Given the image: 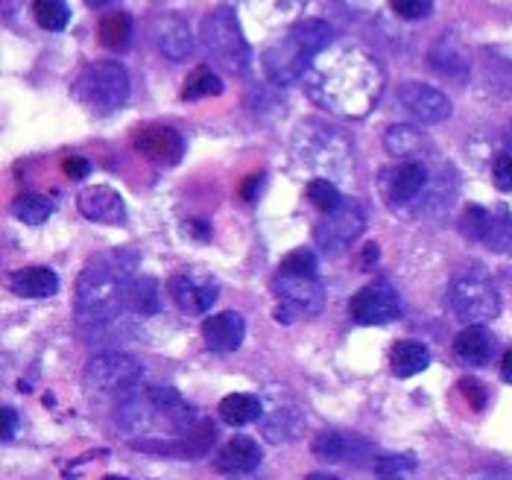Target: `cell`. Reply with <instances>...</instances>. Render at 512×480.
<instances>
[{
	"label": "cell",
	"mask_w": 512,
	"mask_h": 480,
	"mask_svg": "<svg viewBox=\"0 0 512 480\" xmlns=\"http://www.w3.org/2000/svg\"><path fill=\"white\" fill-rule=\"evenodd\" d=\"M384 68L360 44H331L305 74V91L316 106L340 118H366L384 94Z\"/></svg>",
	"instance_id": "cell-1"
},
{
	"label": "cell",
	"mask_w": 512,
	"mask_h": 480,
	"mask_svg": "<svg viewBox=\"0 0 512 480\" xmlns=\"http://www.w3.org/2000/svg\"><path fill=\"white\" fill-rule=\"evenodd\" d=\"M135 270H138V255L126 249H112L91 258L77 279L79 325H106L118 320V314L129 302Z\"/></svg>",
	"instance_id": "cell-2"
},
{
	"label": "cell",
	"mask_w": 512,
	"mask_h": 480,
	"mask_svg": "<svg viewBox=\"0 0 512 480\" xmlns=\"http://www.w3.org/2000/svg\"><path fill=\"white\" fill-rule=\"evenodd\" d=\"M197 422V410L170 387L132 393L118 407V425L138 440H179Z\"/></svg>",
	"instance_id": "cell-3"
},
{
	"label": "cell",
	"mask_w": 512,
	"mask_h": 480,
	"mask_svg": "<svg viewBox=\"0 0 512 480\" xmlns=\"http://www.w3.org/2000/svg\"><path fill=\"white\" fill-rule=\"evenodd\" d=\"M331 27L325 21H296L284 36L264 50V74L276 85H290L308 74L314 59L331 47Z\"/></svg>",
	"instance_id": "cell-4"
},
{
	"label": "cell",
	"mask_w": 512,
	"mask_h": 480,
	"mask_svg": "<svg viewBox=\"0 0 512 480\" xmlns=\"http://www.w3.org/2000/svg\"><path fill=\"white\" fill-rule=\"evenodd\" d=\"M202 44L211 53V59L229 71V74H246L252 65V47L240 30L235 9L220 6L202 21Z\"/></svg>",
	"instance_id": "cell-5"
},
{
	"label": "cell",
	"mask_w": 512,
	"mask_h": 480,
	"mask_svg": "<svg viewBox=\"0 0 512 480\" xmlns=\"http://www.w3.org/2000/svg\"><path fill=\"white\" fill-rule=\"evenodd\" d=\"M74 97L94 115H112L129 97V74L118 62H94L74 82Z\"/></svg>",
	"instance_id": "cell-6"
},
{
	"label": "cell",
	"mask_w": 512,
	"mask_h": 480,
	"mask_svg": "<svg viewBox=\"0 0 512 480\" xmlns=\"http://www.w3.org/2000/svg\"><path fill=\"white\" fill-rule=\"evenodd\" d=\"M451 311L469 325H486L501 314V296L483 270H460L448 287Z\"/></svg>",
	"instance_id": "cell-7"
},
{
	"label": "cell",
	"mask_w": 512,
	"mask_h": 480,
	"mask_svg": "<svg viewBox=\"0 0 512 480\" xmlns=\"http://www.w3.org/2000/svg\"><path fill=\"white\" fill-rule=\"evenodd\" d=\"M293 153L296 161L314 167V170H346L352 167V147L349 138L340 135V129L322 126L308 120L296 135H293Z\"/></svg>",
	"instance_id": "cell-8"
},
{
	"label": "cell",
	"mask_w": 512,
	"mask_h": 480,
	"mask_svg": "<svg viewBox=\"0 0 512 480\" xmlns=\"http://www.w3.org/2000/svg\"><path fill=\"white\" fill-rule=\"evenodd\" d=\"M141 363L132 355L123 352H106L97 358L88 360L82 381L94 396H106V399H126L138 390L141 381Z\"/></svg>",
	"instance_id": "cell-9"
},
{
	"label": "cell",
	"mask_w": 512,
	"mask_h": 480,
	"mask_svg": "<svg viewBox=\"0 0 512 480\" xmlns=\"http://www.w3.org/2000/svg\"><path fill=\"white\" fill-rule=\"evenodd\" d=\"M278 293L276 320L290 325L302 317H316L325 305V287L319 284L316 276H284L278 273L273 281Z\"/></svg>",
	"instance_id": "cell-10"
},
{
	"label": "cell",
	"mask_w": 512,
	"mask_h": 480,
	"mask_svg": "<svg viewBox=\"0 0 512 480\" xmlns=\"http://www.w3.org/2000/svg\"><path fill=\"white\" fill-rule=\"evenodd\" d=\"M363 226H366L363 208H360L355 200H346L337 211L325 214V217L316 223L314 238L325 252H340V249H346L352 240L360 238Z\"/></svg>",
	"instance_id": "cell-11"
},
{
	"label": "cell",
	"mask_w": 512,
	"mask_h": 480,
	"mask_svg": "<svg viewBox=\"0 0 512 480\" xmlns=\"http://www.w3.org/2000/svg\"><path fill=\"white\" fill-rule=\"evenodd\" d=\"M352 317L360 325H390L401 317V299L390 284H369L355 293Z\"/></svg>",
	"instance_id": "cell-12"
},
{
	"label": "cell",
	"mask_w": 512,
	"mask_h": 480,
	"mask_svg": "<svg viewBox=\"0 0 512 480\" xmlns=\"http://www.w3.org/2000/svg\"><path fill=\"white\" fill-rule=\"evenodd\" d=\"M398 100L419 123H442V120L451 118V100L434 85L404 82L398 88Z\"/></svg>",
	"instance_id": "cell-13"
},
{
	"label": "cell",
	"mask_w": 512,
	"mask_h": 480,
	"mask_svg": "<svg viewBox=\"0 0 512 480\" xmlns=\"http://www.w3.org/2000/svg\"><path fill=\"white\" fill-rule=\"evenodd\" d=\"M428 185H431V176H428V167L422 159L401 161L393 170L384 173V194H387V200L398 202V205L416 202L428 191Z\"/></svg>",
	"instance_id": "cell-14"
},
{
	"label": "cell",
	"mask_w": 512,
	"mask_h": 480,
	"mask_svg": "<svg viewBox=\"0 0 512 480\" xmlns=\"http://www.w3.org/2000/svg\"><path fill=\"white\" fill-rule=\"evenodd\" d=\"M167 293L173 296V302L179 305V311L199 317L205 314L214 302H217V284L208 276H188V273H176L167 281Z\"/></svg>",
	"instance_id": "cell-15"
},
{
	"label": "cell",
	"mask_w": 512,
	"mask_h": 480,
	"mask_svg": "<svg viewBox=\"0 0 512 480\" xmlns=\"http://www.w3.org/2000/svg\"><path fill=\"white\" fill-rule=\"evenodd\" d=\"M79 214L91 223H106V226H118L126 220V205L115 188L109 185H91L77 197Z\"/></svg>",
	"instance_id": "cell-16"
},
{
	"label": "cell",
	"mask_w": 512,
	"mask_h": 480,
	"mask_svg": "<svg viewBox=\"0 0 512 480\" xmlns=\"http://www.w3.org/2000/svg\"><path fill=\"white\" fill-rule=\"evenodd\" d=\"M135 150L144 156V159L156 161V164H176L185 153V144H182V135L170 126H144L138 135H135Z\"/></svg>",
	"instance_id": "cell-17"
},
{
	"label": "cell",
	"mask_w": 512,
	"mask_h": 480,
	"mask_svg": "<svg viewBox=\"0 0 512 480\" xmlns=\"http://www.w3.org/2000/svg\"><path fill=\"white\" fill-rule=\"evenodd\" d=\"M246 334V322L235 311H223L217 317L202 322V340L214 355H232L240 349Z\"/></svg>",
	"instance_id": "cell-18"
},
{
	"label": "cell",
	"mask_w": 512,
	"mask_h": 480,
	"mask_svg": "<svg viewBox=\"0 0 512 480\" xmlns=\"http://www.w3.org/2000/svg\"><path fill=\"white\" fill-rule=\"evenodd\" d=\"M258 463H261V445L252 437H235L217 451L214 469L223 475L240 478V475H252L258 469Z\"/></svg>",
	"instance_id": "cell-19"
},
{
	"label": "cell",
	"mask_w": 512,
	"mask_h": 480,
	"mask_svg": "<svg viewBox=\"0 0 512 480\" xmlns=\"http://www.w3.org/2000/svg\"><path fill=\"white\" fill-rule=\"evenodd\" d=\"M305 431V416L296 404H276L261 416V434L276 445L293 442Z\"/></svg>",
	"instance_id": "cell-20"
},
{
	"label": "cell",
	"mask_w": 512,
	"mask_h": 480,
	"mask_svg": "<svg viewBox=\"0 0 512 480\" xmlns=\"http://www.w3.org/2000/svg\"><path fill=\"white\" fill-rule=\"evenodd\" d=\"M454 355L466 366H486L495 355V337L486 325H469L454 337Z\"/></svg>",
	"instance_id": "cell-21"
},
{
	"label": "cell",
	"mask_w": 512,
	"mask_h": 480,
	"mask_svg": "<svg viewBox=\"0 0 512 480\" xmlns=\"http://www.w3.org/2000/svg\"><path fill=\"white\" fill-rule=\"evenodd\" d=\"M156 44L158 50H161L167 59H173V62L185 59V56L194 50V39H191L188 24H185L182 18H176V15H164V18L158 21Z\"/></svg>",
	"instance_id": "cell-22"
},
{
	"label": "cell",
	"mask_w": 512,
	"mask_h": 480,
	"mask_svg": "<svg viewBox=\"0 0 512 480\" xmlns=\"http://www.w3.org/2000/svg\"><path fill=\"white\" fill-rule=\"evenodd\" d=\"M366 451V442H360L352 434H337V431H325L314 440V454L325 463H346L357 460Z\"/></svg>",
	"instance_id": "cell-23"
},
{
	"label": "cell",
	"mask_w": 512,
	"mask_h": 480,
	"mask_svg": "<svg viewBox=\"0 0 512 480\" xmlns=\"http://www.w3.org/2000/svg\"><path fill=\"white\" fill-rule=\"evenodd\" d=\"M12 290L24 299H50L59 290V279L47 267H24L12 276Z\"/></svg>",
	"instance_id": "cell-24"
},
{
	"label": "cell",
	"mask_w": 512,
	"mask_h": 480,
	"mask_svg": "<svg viewBox=\"0 0 512 480\" xmlns=\"http://www.w3.org/2000/svg\"><path fill=\"white\" fill-rule=\"evenodd\" d=\"M390 366L395 378H413L431 366V352L416 340H398L390 355Z\"/></svg>",
	"instance_id": "cell-25"
},
{
	"label": "cell",
	"mask_w": 512,
	"mask_h": 480,
	"mask_svg": "<svg viewBox=\"0 0 512 480\" xmlns=\"http://www.w3.org/2000/svg\"><path fill=\"white\" fill-rule=\"evenodd\" d=\"M308 0H246V6L252 9V15L267 24V27H284L293 24Z\"/></svg>",
	"instance_id": "cell-26"
},
{
	"label": "cell",
	"mask_w": 512,
	"mask_h": 480,
	"mask_svg": "<svg viewBox=\"0 0 512 480\" xmlns=\"http://www.w3.org/2000/svg\"><path fill=\"white\" fill-rule=\"evenodd\" d=\"M220 416L223 422L243 428V425H252V422H261L264 416V404L258 396H249V393H232L220 401Z\"/></svg>",
	"instance_id": "cell-27"
},
{
	"label": "cell",
	"mask_w": 512,
	"mask_h": 480,
	"mask_svg": "<svg viewBox=\"0 0 512 480\" xmlns=\"http://www.w3.org/2000/svg\"><path fill=\"white\" fill-rule=\"evenodd\" d=\"M384 144L393 156H401V159H416V156H425L428 150V138L416 126H390L384 135Z\"/></svg>",
	"instance_id": "cell-28"
},
{
	"label": "cell",
	"mask_w": 512,
	"mask_h": 480,
	"mask_svg": "<svg viewBox=\"0 0 512 480\" xmlns=\"http://www.w3.org/2000/svg\"><path fill=\"white\" fill-rule=\"evenodd\" d=\"M431 68H434L436 74H442V77H448V80H466V74H469V65H466V56L451 44V39L439 41L434 50H431Z\"/></svg>",
	"instance_id": "cell-29"
},
{
	"label": "cell",
	"mask_w": 512,
	"mask_h": 480,
	"mask_svg": "<svg viewBox=\"0 0 512 480\" xmlns=\"http://www.w3.org/2000/svg\"><path fill=\"white\" fill-rule=\"evenodd\" d=\"M97 39L109 50H123L132 39V18L126 12H109L100 24H97Z\"/></svg>",
	"instance_id": "cell-30"
},
{
	"label": "cell",
	"mask_w": 512,
	"mask_h": 480,
	"mask_svg": "<svg viewBox=\"0 0 512 480\" xmlns=\"http://www.w3.org/2000/svg\"><path fill=\"white\" fill-rule=\"evenodd\" d=\"M33 18L41 30L62 33L71 24V6L68 0H33Z\"/></svg>",
	"instance_id": "cell-31"
},
{
	"label": "cell",
	"mask_w": 512,
	"mask_h": 480,
	"mask_svg": "<svg viewBox=\"0 0 512 480\" xmlns=\"http://www.w3.org/2000/svg\"><path fill=\"white\" fill-rule=\"evenodd\" d=\"M217 94H223V80L208 65H197L182 88V100H205V97H217Z\"/></svg>",
	"instance_id": "cell-32"
},
{
	"label": "cell",
	"mask_w": 512,
	"mask_h": 480,
	"mask_svg": "<svg viewBox=\"0 0 512 480\" xmlns=\"http://www.w3.org/2000/svg\"><path fill=\"white\" fill-rule=\"evenodd\" d=\"M135 314L153 317L161 311V296H158V284L153 279H135L129 287V302H126Z\"/></svg>",
	"instance_id": "cell-33"
},
{
	"label": "cell",
	"mask_w": 512,
	"mask_h": 480,
	"mask_svg": "<svg viewBox=\"0 0 512 480\" xmlns=\"http://www.w3.org/2000/svg\"><path fill=\"white\" fill-rule=\"evenodd\" d=\"M12 214L21 223H27V226H41L53 214V202L47 200V197H41V194H24L12 205Z\"/></svg>",
	"instance_id": "cell-34"
},
{
	"label": "cell",
	"mask_w": 512,
	"mask_h": 480,
	"mask_svg": "<svg viewBox=\"0 0 512 480\" xmlns=\"http://www.w3.org/2000/svg\"><path fill=\"white\" fill-rule=\"evenodd\" d=\"M308 202H314L322 214H331V211H337L346 200H343V194L337 191V185L331 179H322L319 176L314 182H308Z\"/></svg>",
	"instance_id": "cell-35"
},
{
	"label": "cell",
	"mask_w": 512,
	"mask_h": 480,
	"mask_svg": "<svg viewBox=\"0 0 512 480\" xmlns=\"http://www.w3.org/2000/svg\"><path fill=\"white\" fill-rule=\"evenodd\" d=\"M492 229V214L483 205H466L460 217V232L469 240H486Z\"/></svg>",
	"instance_id": "cell-36"
},
{
	"label": "cell",
	"mask_w": 512,
	"mask_h": 480,
	"mask_svg": "<svg viewBox=\"0 0 512 480\" xmlns=\"http://www.w3.org/2000/svg\"><path fill=\"white\" fill-rule=\"evenodd\" d=\"M483 243H489L495 252H504V249H510L512 243V217L507 208H498L495 214H492V229H489V235Z\"/></svg>",
	"instance_id": "cell-37"
},
{
	"label": "cell",
	"mask_w": 512,
	"mask_h": 480,
	"mask_svg": "<svg viewBox=\"0 0 512 480\" xmlns=\"http://www.w3.org/2000/svg\"><path fill=\"white\" fill-rule=\"evenodd\" d=\"M278 273H284V276H316V255L311 249H293L290 255H284Z\"/></svg>",
	"instance_id": "cell-38"
},
{
	"label": "cell",
	"mask_w": 512,
	"mask_h": 480,
	"mask_svg": "<svg viewBox=\"0 0 512 480\" xmlns=\"http://www.w3.org/2000/svg\"><path fill=\"white\" fill-rule=\"evenodd\" d=\"M413 469H416V460L410 454H404V457H381L375 463V475L381 480H407Z\"/></svg>",
	"instance_id": "cell-39"
},
{
	"label": "cell",
	"mask_w": 512,
	"mask_h": 480,
	"mask_svg": "<svg viewBox=\"0 0 512 480\" xmlns=\"http://www.w3.org/2000/svg\"><path fill=\"white\" fill-rule=\"evenodd\" d=\"M390 6L404 21H422L434 12V0H390Z\"/></svg>",
	"instance_id": "cell-40"
},
{
	"label": "cell",
	"mask_w": 512,
	"mask_h": 480,
	"mask_svg": "<svg viewBox=\"0 0 512 480\" xmlns=\"http://www.w3.org/2000/svg\"><path fill=\"white\" fill-rule=\"evenodd\" d=\"M492 179H495L498 191H510L512 194V156L510 153H504V156H498V159H495V164H492Z\"/></svg>",
	"instance_id": "cell-41"
},
{
	"label": "cell",
	"mask_w": 512,
	"mask_h": 480,
	"mask_svg": "<svg viewBox=\"0 0 512 480\" xmlns=\"http://www.w3.org/2000/svg\"><path fill=\"white\" fill-rule=\"evenodd\" d=\"M460 393H463V399L469 401L474 410H483V407H486V390H483L474 378L460 381Z\"/></svg>",
	"instance_id": "cell-42"
},
{
	"label": "cell",
	"mask_w": 512,
	"mask_h": 480,
	"mask_svg": "<svg viewBox=\"0 0 512 480\" xmlns=\"http://www.w3.org/2000/svg\"><path fill=\"white\" fill-rule=\"evenodd\" d=\"M261 188H264V173H255V176H246L243 185H240V197L246 202H255L261 197Z\"/></svg>",
	"instance_id": "cell-43"
},
{
	"label": "cell",
	"mask_w": 512,
	"mask_h": 480,
	"mask_svg": "<svg viewBox=\"0 0 512 480\" xmlns=\"http://www.w3.org/2000/svg\"><path fill=\"white\" fill-rule=\"evenodd\" d=\"M62 170H65L68 179H85L88 170H91V164L85 159H79V156H68V159L62 161Z\"/></svg>",
	"instance_id": "cell-44"
},
{
	"label": "cell",
	"mask_w": 512,
	"mask_h": 480,
	"mask_svg": "<svg viewBox=\"0 0 512 480\" xmlns=\"http://www.w3.org/2000/svg\"><path fill=\"white\" fill-rule=\"evenodd\" d=\"M18 434V413L12 407H3V442H9Z\"/></svg>",
	"instance_id": "cell-45"
},
{
	"label": "cell",
	"mask_w": 512,
	"mask_h": 480,
	"mask_svg": "<svg viewBox=\"0 0 512 480\" xmlns=\"http://www.w3.org/2000/svg\"><path fill=\"white\" fill-rule=\"evenodd\" d=\"M501 378H504L507 384H512V349L504 355V360H501Z\"/></svg>",
	"instance_id": "cell-46"
},
{
	"label": "cell",
	"mask_w": 512,
	"mask_h": 480,
	"mask_svg": "<svg viewBox=\"0 0 512 480\" xmlns=\"http://www.w3.org/2000/svg\"><path fill=\"white\" fill-rule=\"evenodd\" d=\"M375 258H378V246H375V243H369V246H366V252H363V261H366V264H372Z\"/></svg>",
	"instance_id": "cell-47"
},
{
	"label": "cell",
	"mask_w": 512,
	"mask_h": 480,
	"mask_svg": "<svg viewBox=\"0 0 512 480\" xmlns=\"http://www.w3.org/2000/svg\"><path fill=\"white\" fill-rule=\"evenodd\" d=\"M85 3H88V6H109L112 0H85Z\"/></svg>",
	"instance_id": "cell-48"
},
{
	"label": "cell",
	"mask_w": 512,
	"mask_h": 480,
	"mask_svg": "<svg viewBox=\"0 0 512 480\" xmlns=\"http://www.w3.org/2000/svg\"><path fill=\"white\" fill-rule=\"evenodd\" d=\"M308 480H340V478H334V475H311Z\"/></svg>",
	"instance_id": "cell-49"
},
{
	"label": "cell",
	"mask_w": 512,
	"mask_h": 480,
	"mask_svg": "<svg viewBox=\"0 0 512 480\" xmlns=\"http://www.w3.org/2000/svg\"><path fill=\"white\" fill-rule=\"evenodd\" d=\"M504 276H507V281H510V287H512V267L507 270V273H504Z\"/></svg>",
	"instance_id": "cell-50"
},
{
	"label": "cell",
	"mask_w": 512,
	"mask_h": 480,
	"mask_svg": "<svg viewBox=\"0 0 512 480\" xmlns=\"http://www.w3.org/2000/svg\"><path fill=\"white\" fill-rule=\"evenodd\" d=\"M103 480H126V478H118V475H109V478H103Z\"/></svg>",
	"instance_id": "cell-51"
},
{
	"label": "cell",
	"mask_w": 512,
	"mask_h": 480,
	"mask_svg": "<svg viewBox=\"0 0 512 480\" xmlns=\"http://www.w3.org/2000/svg\"><path fill=\"white\" fill-rule=\"evenodd\" d=\"M235 480H258V478H249V475H240V478H235Z\"/></svg>",
	"instance_id": "cell-52"
},
{
	"label": "cell",
	"mask_w": 512,
	"mask_h": 480,
	"mask_svg": "<svg viewBox=\"0 0 512 480\" xmlns=\"http://www.w3.org/2000/svg\"><path fill=\"white\" fill-rule=\"evenodd\" d=\"M510 141H512V126H510Z\"/></svg>",
	"instance_id": "cell-53"
}]
</instances>
